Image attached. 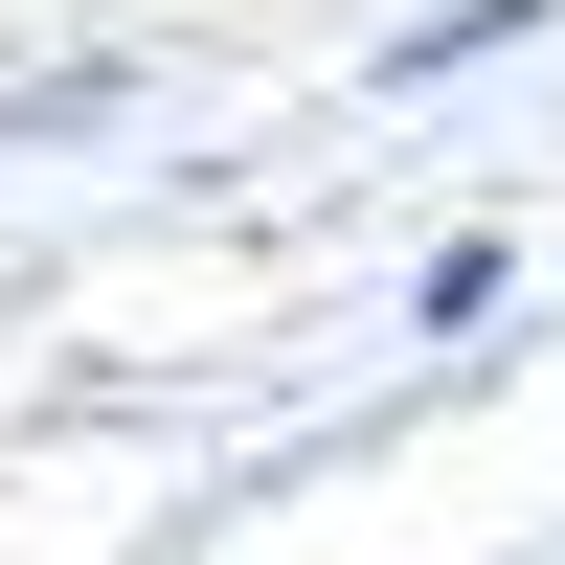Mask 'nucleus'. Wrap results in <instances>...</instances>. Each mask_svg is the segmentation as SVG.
<instances>
[{"label":"nucleus","instance_id":"1","mask_svg":"<svg viewBox=\"0 0 565 565\" xmlns=\"http://www.w3.org/2000/svg\"><path fill=\"white\" fill-rule=\"evenodd\" d=\"M498 45H543V0H430V23L385 45V90H452V68H498Z\"/></svg>","mask_w":565,"mask_h":565}]
</instances>
